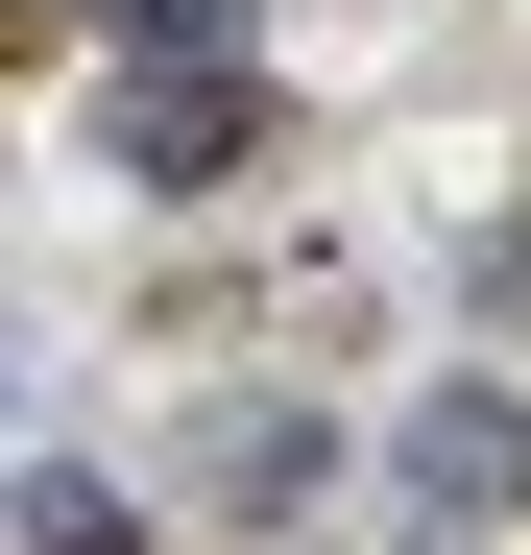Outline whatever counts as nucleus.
<instances>
[{
  "instance_id": "nucleus-5",
  "label": "nucleus",
  "mask_w": 531,
  "mask_h": 555,
  "mask_svg": "<svg viewBox=\"0 0 531 555\" xmlns=\"http://www.w3.org/2000/svg\"><path fill=\"white\" fill-rule=\"evenodd\" d=\"M121 49H145V73H218V49H242V0H121Z\"/></svg>"
},
{
  "instance_id": "nucleus-3",
  "label": "nucleus",
  "mask_w": 531,
  "mask_h": 555,
  "mask_svg": "<svg viewBox=\"0 0 531 555\" xmlns=\"http://www.w3.org/2000/svg\"><path fill=\"white\" fill-rule=\"evenodd\" d=\"M314 459H338L314 411H266V387H242V411L194 435V507H242V531H290V507H314Z\"/></svg>"
},
{
  "instance_id": "nucleus-2",
  "label": "nucleus",
  "mask_w": 531,
  "mask_h": 555,
  "mask_svg": "<svg viewBox=\"0 0 531 555\" xmlns=\"http://www.w3.org/2000/svg\"><path fill=\"white\" fill-rule=\"evenodd\" d=\"M411 507H435V531L531 507V411H507V387H435V411H411Z\"/></svg>"
},
{
  "instance_id": "nucleus-1",
  "label": "nucleus",
  "mask_w": 531,
  "mask_h": 555,
  "mask_svg": "<svg viewBox=\"0 0 531 555\" xmlns=\"http://www.w3.org/2000/svg\"><path fill=\"white\" fill-rule=\"evenodd\" d=\"M98 169H145V194H218V169H242V73H121V98H98Z\"/></svg>"
},
{
  "instance_id": "nucleus-4",
  "label": "nucleus",
  "mask_w": 531,
  "mask_h": 555,
  "mask_svg": "<svg viewBox=\"0 0 531 555\" xmlns=\"http://www.w3.org/2000/svg\"><path fill=\"white\" fill-rule=\"evenodd\" d=\"M25 555H145V507L98 483V459H25Z\"/></svg>"
}]
</instances>
